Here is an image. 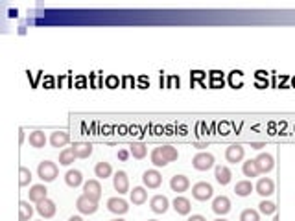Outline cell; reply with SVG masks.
<instances>
[{
	"label": "cell",
	"instance_id": "cell-10",
	"mask_svg": "<svg viewBox=\"0 0 295 221\" xmlns=\"http://www.w3.org/2000/svg\"><path fill=\"white\" fill-rule=\"evenodd\" d=\"M246 157V150L240 146V144H232L225 150V161L231 162V164H236V162H242Z\"/></svg>",
	"mask_w": 295,
	"mask_h": 221
},
{
	"label": "cell",
	"instance_id": "cell-31",
	"mask_svg": "<svg viewBox=\"0 0 295 221\" xmlns=\"http://www.w3.org/2000/svg\"><path fill=\"white\" fill-rule=\"evenodd\" d=\"M30 183H32V172L26 166H21L19 168V184L21 186H28Z\"/></svg>",
	"mask_w": 295,
	"mask_h": 221
},
{
	"label": "cell",
	"instance_id": "cell-12",
	"mask_svg": "<svg viewBox=\"0 0 295 221\" xmlns=\"http://www.w3.org/2000/svg\"><path fill=\"white\" fill-rule=\"evenodd\" d=\"M212 210H214V214H218V216L229 214V212H231V199H229L227 195L216 197V199L212 201Z\"/></svg>",
	"mask_w": 295,
	"mask_h": 221
},
{
	"label": "cell",
	"instance_id": "cell-21",
	"mask_svg": "<svg viewBox=\"0 0 295 221\" xmlns=\"http://www.w3.org/2000/svg\"><path fill=\"white\" fill-rule=\"evenodd\" d=\"M214 177H216V181L221 184V186H225V184L231 183L232 172L227 166H221L220 164V166H216V170H214Z\"/></svg>",
	"mask_w": 295,
	"mask_h": 221
},
{
	"label": "cell",
	"instance_id": "cell-3",
	"mask_svg": "<svg viewBox=\"0 0 295 221\" xmlns=\"http://www.w3.org/2000/svg\"><path fill=\"white\" fill-rule=\"evenodd\" d=\"M214 195V188H212V184L209 183H196L192 186V197L198 201H209L210 197Z\"/></svg>",
	"mask_w": 295,
	"mask_h": 221
},
{
	"label": "cell",
	"instance_id": "cell-16",
	"mask_svg": "<svg viewBox=\"0 0 295 221\" xmlns=\"http://www.w3.org/2000/svg\"><path fill=\"white\" fill-rule=\"evenodd\" d=\"M113 186L118 194H126L129 192V177L126 172H116L113 177Z\"/></svg>",
	"mask_w": 295,
	"mask_h": 221
},
{
	"label": "cell",
	"instance_id": "cell-15",
	"mask_svg": "<svg viewBox=\"0 0 295 221\" xmlns=\"http://www.w3.org/2000/svg\"><path fill=\"white\" fill-rule=\"evenodd\" d=\"M170 188L175 194H183V192H187L190 188V181H188L187 175H173L170 179Z\"/></svg>",
	"mask_w": 295,
	"mask_h": 221
},
{
	"label": "cell",
	"instance_id": "cell-4",
	"mask_svg": "<svg viewBox=\"0 0 295 221\" xmlns=\"http://www.w3.org/2000/svg\"><path fill=\"white\" fill-rule=\"evenodd\" d=\"M192 166L198 172H207L210 168H214V155L212 153H198L192 159Z\"/></svg>",
	"mask_w": 295,
	"mask_h": 221
},
{
	"label": "cell",
	"instance_id": "cell-5",
	"mask_svg": "<svg viewBox=\"0 0 295 221\" xmlns=\"http://www.w3.org/2000/svg\"><path fill=\"white\" fill-rule=\"evenodd\" d=\"M83 195H87L92 201H100V197H102V184H100V181H96V179L87 181L83 184Z\"/></svg>",
	"mask_w": 295,
	"mask_h": 221
},
{
	"label": "cell",
	"instance_id": "cell-43",
	"mask_svg": "<svg viewBox=\"0 0 295 221\" xmlns=\"http://www.w3.org/2000/svg\"><path fill=\"white\" fill-rule=\"evenodd\" d=\"M39 221H43V219H39Z\"/></svg>",
	"mask_w": 295,
	"mask_h": 221
},
{
	"label": "cell",
	"instance_id": "cell-26",
	"mask_svg": "<svg viewBox=\"0 0 295 221\" xmlns=\"http://www.w3.org/2000/svg\"><path fill=\"white\" fill-rule=\"evenodd\" d=\"M28 142H30V146L32 148L41 150V148H44V144H46V135H44L43 131H33V133H30Z\"/></svg>",
	"mask_w": 295,
	"mask_h": 221
},
{
	"label": "cell",
	"instance_id": "cell-22",
	"mask_svg": "<svg viewBox=\"0 0 295 221\" xmlns=\"http://www.w3.org/2000/svg\"><path fill=\"white\" fill-rule=\"evenodd\" d=\"M65 183L69 184L70 188H78L83 183V175H81L80 170H69L65 173Z\"/></svg>",
	"mask_w": 295,
	"mask_h": 221
},
{
	"label": "cell",
	"instance_id": "cell-17",
	"mask_svg": "<svg viewBox=\"0 0 295 221\" xmlns=\"http://www.w3.org/2000/svg\"><path fill=\"white\" fill-rule=\"evenodd\" d=\"M173 210L179 214V216H188L190 210H192V205H190V199L187 197H183V195H177L175 199H173Z\"/></svg>",
	"mask_w": 295,
	"mask_h": 221
},
{
	"label": "cell",
	"instance_id": "cell-18",
	"mask_svg": "<svg viewBox=\"0 0 295 221\" xmlns=\"http://www.w3.org/2000/svg\"><path fill=\"white\" fill-rule=\"evenodd\" d=\"M46 194H48V190H46L44 184H33L32 188H30V192H28L32 203H41V201H44L46 199Z\"/></svg>",
	"mask_w": 295,
	"mask_h": 221
},
{
	"label": "cell",
	"instance_id": "cell-28",
	"mask_svg": "<svg viewBox=\"0 0 295 221\" xmlns=\"http://www.w3.org/2000/svg\"><path fill=\"white\" fill-rule=\"evenodd\" d=\"M33 216V206L28 201H21L19 203V219L21 221H30Z\"/></svg>",
	"mask_w": 295,
	"mask_h": 221
},
{
	"label": "cell",
	"instance_id": "cell-13",
	"mask_svg": "<svg viewBox=\"0 0 295 221\" xmlns=\"http://www.w3.org/2000/svg\"><path fill=\"white\" fill-rule=\"evenodd\" d=\"M107 208L109 212H113L116 216H122V214L129 210V205L128 201L122 199V197H111V199H107Z\"/></svg>",
	"mask_w": 295,
	"mask_h": 221
},
{
	"label": "cell",
	"instance_id": "cell-40",
	"mask_svg": "<svg viewBox=\"0 0 295 221\" xmlns=\"http://www.w3.org/2000/svg\"><path fill=\"white\" fill-rule=\"evenodd\" d=\"M214 221H227V219H223V217H218V219H214Z\"/></svg>",
	"mask_w": 295,
	"mask_h": 221
},
{
	"label": "cell",
	"instance_id": "cell-6",
	"mask_svg": "<svg viewBox=\"0 0 295 221\" xmlns=\"http://www.w3.org/2000/svg\"><path fill=\"white\" fill-rule=\"evenodd\" d=\"M76 208H78L81 214L91 216V214H94V212L98 210V201L89 199L87 195H80V197H78V201H76Z\"/></svg>",
	"mask_w": 295,
	"mask_h": 221
},
{
	"label": "cell",
	"instance_id": "cell-34",
	"mask_svg": "<svg viewBox=\"0 0 295 221\" xmlns=\"http://www.w3.org/2000/svg\"><path fill=\"white\" fill-rule=\"evenodd\" d=\"M129 155H131V153H129L128 150H120V151H118V159H120V161H128Z\"/></svg>",
	"mask_w": 295,
	"mask_h": 221
},
{
	"label": "cell",
	"instance_id": "cell-33",
	"mask_svg": "<svg viewBox=\"0 0 295 221\" xmlns=\"http://www.w3.org/2000/svg\"><path fill=\"white\" fill-rule=\"evenodd\" d=\"M258 210L262 212L264 216H269V214H275L277 206H275V203H271V201H262V203L258 205Z\"/></svg>",
	"mask_w": 295,
	"mask_h": 221
},
{
	"label": "cell",
	"instance_id": "cell-29",
	"mask_svg": "<svg viewBox=\"0 0 295 221\" xmlns=\"http://www.w3.org/2000/svg\"><path fill=\"white\" fill-rule=\"evenodd\" d=\"M76 159H78V157H76L72 148H65V150L59 153V164H61V166H70Z\"/></svg>",
	"mask_w": 295,
	"mask_h": 221
},
{
	"label": "cell",
	"instance_id": "cell-24",
	"mask_svg": "<svg viewBox=\"0 0 295 221\" xmlns=\"http://www.w3.org/2000/svg\"><path fill=\"white\" fill-rule=\"evenodd\" d=\"M255 190L251 181H238L234 186V194L238 197H247V195H251V192Z\"/></svg>",
	"mask_w": 295,
	"mask_h": 221
},
{
	"label": "cell",
	"instance_id": "cell-36",
	"mask_svg": "<svg viewBox=\"0 0 295 221\" xmlns=\"http://www.w3.org/2000/svg\"><path fill=\"white\" fill-rule=\"evenodd\" d=\"M251 148L253 150H262V148H266V144H262V142H251Z\"/></svg>",
	"mask_w": 295,
	"mask_h": 221
},
{
	"label": "cell",
	"instance_id": "cell-14",
	"mask_svg": "<svg viewBox=\"0 0 295 221\" xmlns=\"http://www.w3.org/2000/svg\"><path fill=\"white\" fill-rule=\"evenodd\" d=\"M168 206H170V201H168L166 195H153L150 199V208L155 214H164V212L168 210Z\"/></svg>",
	"mask_w": 295,
	"mask_h": 221
},
{
	"label": "cell",
	"instance_id": "cell-32",
	"mask_svg": "<svg viewBox=\"0 0 295 221\" xmlns=\"http://www.w3.org/2000/svg\"><path fill=\"white\" fill-rule=\"evenodd\" d=\"M240 221H260V214H258V210L246 208V210L240 214Z\"/></svg>",
	"mask_w": 295,
	"mask_h": 221
},
{
	"label": "cell",
	"instance_id": "cell-39",
	"mask_svg": "<svg viewBox=\"0 0 295 221\" xmlns=\"http://www.w3.org/2000/svg\"><path fill=\"white\" fill-rule=\"evenodd\" d=\"M111 221H124V219H120V217H114V219H111Z\"/></svg>",
	"mask_w": 295,
	"mask_h": 221
},
{
	"label": "cell",
	"instance_id": "cell-20",
	"mask_svg": "<svg viewBox=\"0 0 295 221\" xmlns=\"http://www.w3.org/2000/svg\"><path fill=\"white\" fill-rule=\"evenodd\" d=\"M70 142V135L67 131H54L50 135V144L52 148H65Z\"/></svg>",
	"mask_w": 295,
	"mask_h": 221
},
{
	"label": "cell",
	"instance_id": "cell-2",
	"mask_svg": "<svg viewBox=\"0 0 295 221\" xmlns=\"http://www.w3.org/2000/svg\"><path fill=\"white\" fill-rule=\"evenodd\" d=\"M59 175V168L55 162L52 161H43L39 162L37 166V177L43 181V183H52V181H55Z\"/></svg>",
	"mask_w": 295,
	"mask_h": 221
},
{
	"label": "cell",
	"instance_id": "cell-1",
	"mask_svg": "<svg viewBox=\"0 0 295 221\" xmlns=\"http://www.w3.org/2000/svg\"><path fill=\"white\" fill-rule=\"evenodd\" d=\"M150 159H151V164H153V166L164 168V166H168L170 162L177 161V159H179V153H177V150L173 146H159L151 151Z\"/></svg>",
	"mask_w": 295,
	"mask_h": 221
},
{
	"label": "cell",
	"instance_id": "cell-23",
	"mask_svg": "<svg viewBox=\"0 0 295 221\" xmlns=\"http://www.w3.org/2000/svg\"><path fill=\"white\" fill-rule=\"evenodd\" d=\"M129 199H131V203L137 206L144 205L146 201H148V192H146L142 186H137V188H133L129 192Z\"/></svg>",
	"mask_w": 295,
	"mask_h": 221
},
{
	"label": "cell",
	"instance_id": "cell-27",
	"mask_svg": "<svg viewBox=\"0 0 295 221\" xmlns=\"http://www.w3.org/2000/svg\"><path fill=\"white\" fill-rule=\"evenodd\" d=\"M129 153L135 157V159H144L148 155V148H146L144 142H131V146H129Z\"/></svg>",
	"mask_w": 295,
	"mask_h": 221
},
{
	"label": "cell",
	"instance_id": "cell-30",
	"mask_svg": "<svg viewBox=\"0 0 295 221\" xmlns=\"http://www.w3.org/2000/svg\"><path fill=\"white\" fill-rule=\"evenodd\" d=\"M242 172H244V175L246 177H258L260 173H258V168L257 164H255V159H249V161L244 162V166H242Z\"/></svg>",
	"mask_w": 295,
	"mask_h": 221
},
{
	"label": "cell",
	"instance_id": "cell-35",
	"mask_svg": "<svg viewBox=\"0 0 295 221\" xmlns=\"http://www.w3.org/2000/svg\"><path fill=\"white\" fill-rule=\"evenodd\" d=\"M187 221H207V219H205L203 216H199V214H194V216H190Z\"/></svg>",
	"mask_w": 295,
	"mask_h": 221
},
{
	"label": "cell",
	"instance_id": "cell-7",
	"mask_svg": "<svg viewBox=\"0 0 295 221\" xmlns=\"http://www.w3.org/2000/svg\"><path fill=\"white\" fill-rule=\"evenodd\" d=\"M142 183H144L146 188H151L155 190L161 186L162 183V175L157 170H146L144 173H142Z\"/></svg>",
	"mask_w": 295,
	"mask_h": 221
},
{
	"label": "cell",
	"instance_id": "cell-8",
	"mask_svg": "<svg viewBox=\"0 0 295 221\" xmlns=\"http://www.w3.org/2000/svg\"><path fill=\"white\" fill-rule=\"evenodd\" d=\"M255 164L258 168V173H269L275 168V159L269 153H260L255 159Z\"/></svg>",
	"mask_w": 295,
	"mask_h": 221
},
{
	"label": "cell",
	"instance_id": "cell-37",
	"mask_svg": "<svg viewBox=\"0 0 295 221\" xmlns=\"http://www.w3.org/2000/svg\"><path fill=\"white\" fill-rule=\"evenodd\" d=\"M22 140H24V131H19V142H21V144H22Z\"/></svg>",
	"mask_w": 295,
	"mask_h": 221
},
{
	"label": "cell",
	"instance_id": "cell-42",
	"mask_svg": "<svg viewBox=\"0 0 295 221\" xmlns=\"http://www.w3.org/2000/svg\"><path fill=\"white\" fill-rule=\"evenodd\" d=\"M148 221H157V219H148Z\"/></svg>",
	"mask_w": 295,
	"mask_h": 221
},
{
	"label": "cell",
	"instance_id": "cell-11",
	"mask_svg": "<svg viewBox=\"0 0 295 221\" xmlns=\"http://www.w3.org/2000/svg\"><path fill=\"white\" fill-rule=\"evenodd\" d=\"M255 190H257L258 195H262V197H268L275 192V183L273 179L269 177H260L258 179V183L255 184Z\"/></svg>",
	"mask_w": 295,
	"mask_h": 221
},
{
	"label": "cell",
	"instance_id": "cell-19",
	"mask_svg": "<svg viewBox=\"0 0 295 221\" xmlns=\"http://www.w3.org/2000/svg\"><path fill=\"white\" fill-rule=\"evenodd\" d=\"M72 150H74L78 159H89V157L92 155L91 142H74V144H72Z\"/></svg>",
	"mask_w": 295,
	"mask_h": 221
},
{
	"label": "cell",
	"instance_id": "cell-41",
	"mask_svg": "<svg viewBox=\"0 0 295 221\" xmlns=\"http://www.w3.org/2000/svg\"><path fill=\"white\" fill-rule=\"evenodd\" d=\"M273 221H279V217H275V219Z\"/></svg>",
	"mask_w": 295,
	"mask_h": 221
},
{
	"label": "cell",
	"instance_id": "cell-9",
	"mask_svg": "<svg viewBox=\"0 0 295 221\" xmlns=\"http://www.w3.org/2000/svg\"><path fill=\"white\" fill-rule=\"evenodd\" d=\"M35 210L39 212V216L44 217V219H50V217L55 216V210H57V206H55V203L52 199H46L41 201V203H37V208Z\"/></svg>",
	"mask_w": 295,
	"mask_h": 221
},
{
	"label": "cell",
	"instance_id": "cell-25",
	"mask_svg": "<svg viewBox=\"0 0 295 221\" xmlns=\"http://www.w3.org/2000/svg\"><path fill=\"white\" fill-rule=\"evenodd\" d=\"M94 175L98 179H107L113 175V166L109 164V162H98L96 166H94Z\"/></svg>",
	"mask_w": 295,
	"mask_h": 221
},
{
	"label": "cell",
	"instance_id": "cell-38",
	"mask_svg": "<svg viewBox=\"0 0 295 221\" xmlns=\"http://www.w3.org/2000/svg\"><path fill=\"white\" fill-rule=\"evenodd\" d=\"M69 221H83V219H81V217L80 216H72V217H70V219Z\"/></svg>",
	"mask_w": 295,
	"mask_h": 221
}]
</instances>
